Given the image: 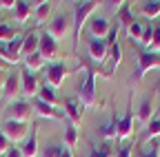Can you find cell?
I'll return each mask as SVG.
<instances>
[{
  "label": "cell",
  "mask_w": 160,
  "mask_h": 157,
  "mask_svg": "<svg viewBox=\"0 0 160 157\" xmlns=\"http://www.w3.org/2000/svg\"><path fill=\"white\" fill-rule=\"evenodd\" d=\"M78 100L85 109H91L96 104L98 97H96V73L93 71H87L82 84L78 86Z\"/></svg>",
  "instance_id": "1"
},
{
  "label": "cell",
  "mask_w": 160,
  "mask_h": 157,
  "mask_svg": "<svg viewBox=\"0 0 160 157\" xmlns=\"http://www.w3.org/2000/svg\"><path fill=\"white\" fill-rule=\"evenodd\" d=\"M29 131H31V128H27V124H22V122L5 120L2 124H0V133L9 140V144H22V142L27 140V133H29Z\"/></svg>",
  "instance_id": "2"
},
{
  "label": "cell",
  "mask_w": 160,
  "mask_h": 157,
  "mask_svg": "<svg viewBox=\"0 0 160 157\" xmlns=\"http://www.w3.org/2000/svg\"><path fill=\"white\" fill-rule=\"evenodd\" d=\"M98 2L93 0H87V2H76V9H73V27H76V40H80V33L85 29V22L87 18L96 11Z\"/></svg>",
  "instance_id": "3"
},
{
  "label": "cell",
  "mask_w": 160,
  "mask_h": 157,
  "mask_svg": "<svg viewBox=\"0 0 160 157\" xmlns=\"http://www.w3.org/2000/svg\"><path fill=\"white\" fill-rule=\"evenodd\" d=\"M71 25H73V22L69 20V16H67V13H56V16L51 18V22L47 25V33L58 42V40H62V38L69 35Z\"/></svg>",
  "instance_id": "4"
},
{
  "label": "cell",
  "mask_w": 160,
  "mask_h": 157,
  "mask_svg": "<svg viewBox=\"0 0 160 157\" xmlns=\"http://www.w3.org/2000/svg\"><path fill=\"white\" fill-rule=\"evenodd\" d=\"M31 115H33V109H31V102H27V100H16L7 106V120H11V122L27 124L31 120Z\"/></svg>",
  "instance_id": "5"
},
{
  "label": "cell",
  "mask_w": 160,
  "mask_h": 157,
  "mask_svg": "<svg viewBox=\"0 0 160 157\" xmlns=\"http://www.w3.org/2000/svg\"><path fill=\"white\" fill-rule=\"evenodd\" d=\"M160 67V53H153V51H140L138 53V69H136V80L140 82L142 77L151 71V69H158Z\"/></svg>",
  "instance_id": "6"
},
{
  "label": "cell",
  "mask_w": 160,
  "mask_h": 157,
  "mask_svg": "<svg viewBox=\"0 0 160 157\" xmlns=\"http://www.w3.org/2000/svg\"><path fill=\"white\" fill-rule=\"evenodd\" d=\"M69 73H71V71L67 69V64H65V62H51V64H47V69H45L47 84H49L51 89L62 86V82L67 80V75H69Z\"/></svg>",
  "instance_id": "7"
},
{
  "label": "cell",
  "mask_w": 160,
  "mask_h": 157,
  "mask_svg": "<svg viewBox=\"0 0 160 157\" xmlns=\"http://www.w3.org/2000/svg\"><path fill=\"white\" fill-rule=\"evenodd\" d=\"M38 53L42 55V60L45 62H56V58L60 55V47H58V42L53 40V38L45 31V33H40V44H38Z\"/></svg>",
  "instance_id": "8"
},
{
  "label": "cell",
  "mask_w": 160,
  "mask_h": 157,
  "mask_svg": "<svg viewBox=\"0 0 160 157\" xmlns=\"http://www.w3.org/2000/svg\"><path fill=\"white\" fill-rule=\"evenodd\" d=\"M20 89H22V95L27 97V102H31L33 97L38 95V91H40V84L36 80V73H31L27 69L20 71Z\"/></svg>",
  "instance_id": "9"
},
{
  "label": "cell",
  "mask_w": 160,
  "mask_h": 157,
  "mask_svg": "<svg viewBox=\"0 0 160 157\" xmlns=\"http://www.w3.org/2000/svg\"><path fill=\"white\" fill-rule=\"evenodd\" d=\"M87 51H89L91 62H96V64H105L107 58H109V44L105 40H98V38H91L89 40Z\"/></svg>",
  "instance_id": "10"
},
{
  "label": "cell",
  "mask_w": 160,
  "mask_h": 157,
  "mask_svg": "<svg viewBox=\"0 0 160 157\" xmlns=\"http://www.w3.org/2000/svg\"><path fill=\"white\" fill-rule=\"evenodd\" d=\"M111 27L113 25L109 22V18H105V16H93L89 20V33H91V38H98V40L107 38L109 31H111Z\"/></svg>",
  "instance_id": "11"
},
{
  "label": "cell",
  "mask_w": 160,
  "mask_h": 157,
  "mask_svg": "<svg viewBox=\"0 0 160 157\" xmlns=\"http://www.w3.org/2000/svg\"><path fill=\"white\" fill-rule=\"evenodd\" d=\"M31 109H33L36 115L47 117V120H62V113L56 111V106H51V104H47V102H42V100H38V97H33V100H31Z\"/></svg>",
  "instance_id": "12"
},
{
  "label": "cell",
  "mask_w": 160,
  "mask_h": 157,
  "mask_svg": "<svg viewBox=\"0 0 160 157\" xmlns=\"http://www.w3.org/2000/svg\"><path fill=\"white\" fill-rule=\"evenodd\" d=\"M62 109H65V115L69 117L71 124H78L80 120H82V104H80L78 97H67V100L62 102Z\"/></svg>",
  "instance_id": "13"
},
{
  "label": "cell",
  "mask_w": 160,
  "mask_h": 157,
  "mask_svg": "<svg viewBox=\"0 0 160 157\" xmlns=\"http://www.w3.org/2000/svg\"><path fill=\"white\" fill-rule=\"evenodd\" d=\"M2 93H5L7 100H13V102H16V97L22 93V89H20V73H9V75L5 77Z\"/></svg>",
  "instance_id": "14"
},
{
  "label": "cell",
  "mask_w": 160,
  "mask_h": 157,
  "mask_svg": "<svg viewBox=\"0 0 160 157\" xmlns=\"http://www.w3.org/2000/svg\"><path fill=\"white\" fill-rule=\"evenodd\" d=\"M22 157H38L40 155V148H38V128L33 126L27 135V140L22 142V146H18Z\"/></svg>",
  "instance_id": "15"
},
{
  "label": "cell",
  "mask_w": 160,
  "mask_h": 157,
  "mask_svg": "<svg viewBox=\"0 0 160 157\" xmlns=\"http://www.w3.org/2000/svg\"><path fill=\"white\" fill-rule=\"evenodd\" d=\"M11 16H13V20H16V22L25 25L29 18L33 16V5L27 2V0H16V7L11 9Z\"/></svg>",
  "instance_id": "16"
},
{
  "label": "cell",
  "mask_w": 160,
  "mask_h": 157,
  "mask_svg": "<svg viewBox=\"0 0 160 157\" xmlns=\"http://www.w3.org/2000/svg\"><path fill=\"white\" fill-rule=\"evenodd\" d=\"M38 44H40V35L36 31H29L25 38H22V51H20V60H25V58L38 53Z\"/></svg>",
  "instance_id": "17"
},
{
  "label": "cell",
  "mask_w": 160,
  "mask_h": 157,
  "mask_svg": "<svg viewBox=\"0 0 160 157\" xmlns=\"http://www.w3.org/2000/svg\"><path fill=\"white\" fill-rule=\"evenodd\" d=\"M129 137H131V109H127L125 115L118 120V137L116 140L125 142V140H129Z\"/></svg>",
  "instance_id": "18"
},
{
  "label": "cell",
  "mask_w": 160,
  "mask_h": 157,
  "mask_svg": "<svg viewBox=\"0 0 160 157\" xmlns=\"http://www.w3.org/2000/svg\"><path fill=\"white\" fill-rule=\"evenodd\" d=\"M51 7H53L51 2H38V5H36V9H33V20H36L38 27L47 22V18H49V13H51Z\"/></svg>",
  "instance_id": "19"
},
{
  "label": "cell",
  "mask_w": 160,
  "mask_h": 157,
  "mask_svg": "<svg viewBox=\"0 0 160 157\" xmlns=\"http://www.w3.org/2000/svg\"><path fill=\"white\" fill-rule=\"evenodd\" d=\"M153 104H151V97H145L142 102H140V109H138V120L142 124H149L153 120Z\"/></svg>",
  "instance_id": "20"
},
{
  "label": "cell",
  "mask_w": 160,
  "mask_h": 157,
  "mask_svg": "<svg viewBox=\"0 0 160 157\" xmlns=\"http://www.w3.org/2000/svg\"><path fill=\"white\" fill-rule=\"evenodd\" d=\"M78 137H80L78 126L69 122V124H67V128H65V135H62V144H65L67 148H73V146L78 144Z\"/></svg>",
  "instance_id": "21"
},
{
  "label": "cell",
  "mask_w": 160,
  "mask_h": 157,
  "mask_svg": "<svg viewBox=\"0 0 160 157\" xmlns=\"http://www.w3.org/2000/svg\"><path fill=\"white\" fill-rule=\"evenodd\" d=\"M109 49H111V53H109V67H107V73H111V71L120 64V60H122V47H120L118 40H116Z\"/></svg>",
  "instance_id": "22"
},
{
  "label": "cell",
  "mask_w": 160,
  "mask_h": 157,
  "mask_svg": "<svg viewBox=\"0 0 160 157\" xmlns=\"http://www.w3.org/2000/svg\"><path fill=\"white\" fill-rule=\"evenodd\" d=\"M22 64H25V69L27 71H31V73H38L40 69H42L47 62L42 60V55H40V53H33V55H29V58H25V60H22Z\"/></svg>",
  "instance_id": "23"
},
{
  "label": "cell",
  "mask_w": 160,
  "mask_h": 157,
  "mask_svg": "<svg viewBox=\"0 0 160 157\" xmlns=\"http://www.w3.org/2000/svg\"><path fill=\"white\" fill-rule=\"evenodd\" d=\"M116 22H122V25H131V22H136V18L131 16V11H129V2H120V9H118V13H116Z\"/></svg>",
  "instance_id": "24"
},
{
  "label": "cell",
  "mask_w": 160,
  "mask_h": 157,
  "mask_svg": "<svg viewBox=\"0 0 160 157\" xmlns=\"http://www.w3.org/2000/svg\"><path fill=\"white\" fill-rule=\"evenodd\" d=\"M38 100H42V102H47V104H51V106H56L58 104V97H56V91L47 84V86H40V91H38Z\"/></svg>",
  "instance_id": "25"
},
{
  "label": "cell",
  "mask_w": 160,
  "mask_h": 157,
  "mask_svg": "<svg viewBox=\"0 0 160 157\" xmlns=\"http://www.w3.org/2000/svg\"><path fill=\"white\" fill-rule=\"evenodd\" d=\"M100 135H102L105 140H116V137H118V120H116V117L111 122L100 126Z\"/></svg>",
  "instance_id": "26"
},
{
  "label": "cell",
  "mask_w": 160,
  "mask_h": 157,
  "mask_svg": "<svg viewBox=\"0 0 160 157\" xmlns=\"http://www.w3.org/2000/svg\"><path fill=\"white\" fill-rule=\"evenodd\" d=\"M142 29H145V22H138V20L127 27V33L131 38V42H138L140 44V40H142Z\"/></svg>",
  "instance_id": "27"
},
{
  "label": "cell",
  "mask_w": 160,
  "mask_h": 157,
  "mask_svg": "<svg viewBox=\"0 0 160 157\" xmlns=\"http://www.w3.org/2000/svg\"><path fill=\"white\" fill-rule=\"evenodd\" d=\"M62 150H65V144L51 142V144H47L42 150H40V157H60V155H62Z\"/></svg>",
  "instance_id": "28"
},
{
  "label": "cell",
  "mask_w": 160,
  "mask_h": 157,
  "mask_svg": "<svg viewBox=\"0 0 160 157\" xmlns=\"http://www.w3.org/2000/svg\"><path fill=\"white\" fill-rule=\"evenodd\" d=\"M142 16H145V18H158V16H160V0L145 2V5H142Z\"/></svg>",
  "instance_id": "29"
},
{
  "label": "cell",
  "mask_w": 160,
  "mask_h": 157,
  "mask_svg": "<svg viewBox=\"0 0 160 157\" xmlns=\"http://www.w3.org/2000/svg\"><path fill=\"white\" fill-rule=\"evenodd\" d=\"M151 38H153V25H151V22H145V29H142V40H140V44L149 49Z\"/></svg>",
  "instance_id": "30"
},
{
  "label": "cell",
  "mask_w": 160,
  "mask_h": 157,
  "mask_svg": "<svg viewBox=\"0 0 160 157\" xmlns=\"http://www.w3.org/2000/svg\"><path fill=\"white\" fill-rule=\"evenodd\" d=\"M140 157H160V148H158V144L151 142V144H147L145 148H140Z\"/></svg>",
  "instance_id": "31"
},
{
  "label": "cell",
  "mask_w": 160,
  "mask_h": 157,
  "mask_svg": "<svg viewBox=\"0 0 160 157\" xmlns=\"http://www.w3.org/2000/svg\"><path fill=\"white\" fill-rule=\"evenodd\" d=\"M16 38V31L9 25H0V42H11Z\"/></svg>",
  "instance_id": "32"
},
{
  "label": "cell",
  "mask_w": 160,
  "mask_h": 157,
  "mask_svg": "<svg viewBox=\"0 0 160 157\" xmlns=\"http://www.w3.org/2000/svg\"><path fill=\"white\" fill-rule=\"evenodd\" d=\"M160 135V117H153V120L147 124V137H158Z\"/></svg>",
  "instance_id": "33"
},
{
  "label": "cell",
  "mask_w": 160,
  "mask_h": 157,
  "mask_svg": "<svg viewBox=\"0 0 160 157\" xmlns=\"http://www.w3.org/2000/svg\"><path fill=\"white\" fill-rule=\"evenodd\" d=\"M147 51H153V53H158L160 51V25H156L153 27V38H151V44H149V49Z\"/></svg>",
  "instance_id": "34"
},
{
  "label": "cell",
  "mask_w": 160,
  "mask_h": 157,
  "mask_svg": "<svg viewBox=\"0 0 160 157\" xmlns=\"http://www.w3.org/2000/svg\"><path fill=\"white\" fill-rule=\"evenodd\" d=\"M107 155H109V144H100L89 150V157H107Z\"/></svg>",
  "instance_id": "35"
},
{
  "label": "cell",
  "mask_w": 160,
  "mask_h": 157,
  "mask_svg": "<svg viewBox=\"0 0 160 157\" xmlns=\"http://www.w3.org/2000/svg\"><path fill=\"white\" fill-rule=\"evenodd\" d=\"M131 153H133V144H129V142H125L122 146L118 148V153H116V157H131Z\"/></svg>",
  "instance_id": "36"
},
{
  "label": "cell",
  "mask_w": 160,
  "mask_h": 157,
  "mask_svg": "<svg viewBox=\"0 0 160 157\" xmlns=\"http://www.w3.org/2000/svg\"><path fill=\"white\" fill-rule=\"evenodd\" d=\"M9 148H11V144H9V140H7V137H5L2 133H0V155H2V157H5Z\"/></svg>",
  "instance_id": "37"
},
{
  "label": "cell",
  "mask_w": 160,
  "mask_h": 157,
  "mask_svg": "<svg viewBox=\"0 0 160 157\" xmlns=\"http://www.w3.org/2000/svg\"><path fill=\"white\" fill-rule=\"evenodd\" d=\"M5 157H22V153H20V148L18 146H11L9 150H7V155Z\"/></svg>",
  "instance_id": "38"
},
{
  "label": "cell",
  "mask_w": 160,
  "mask_h": 157,
  "mask_svg": "<svg viewBox=\"0 0 160 157\" xmlns=\"http://www.w3.org/2000/svg\"><path fill=\"white\" fill-rule=\"evenodd\" d=\"M60 157H73L71 148H67V146H65V150H62V155H60Z\"/></svg>",
  "instance_id": "39"
},
{
  "label": "cell",
  "mask_w": 160,
  "mask_h": 157,
  "mask_svg": "<svg viewBox=\"0 0 160 157\" xmlns=\"http://www.w3.org/2000/svg\"><path fill=\"white\" fill-rule=\"evenodd\" d=\"M7 67H9V64H7V62L2 60V58H0V71H2V73H5V71H7Z\"/></svg>",
  "instance_id": "40"
},
{
  "label": "cell",
  "mask_w": 160,
  "mask_h": 157,
  "mask_svg": "<svg viewBox=\"0 0 160 157\" xmlns=\"http://www.w3.org/2000/svg\"><path fill=\"white\" fill-rule=\"evenodd\" d=\"M5 77H7V75H5L2 71H0V89H2V84H5Z\"/></svg>",
  "instance_id": "41"
},
{
  "label": "cell",
  "mask_w": 160,
  "mask_h": 157,
  "mask_svg": "<svg viewBox=\"0 0 160 157\" xmlns=\"http://www.w3.org/2000/svg\"><path fill=\"white\" fill-rule=\"evenodd\" d=\"M0 25H5V22H2V16H0Z\"/></svg>",
  "instance_id": "42"
},
{
  "label": "cell",
  "mask_w": 160,
  "mask_h": 157,
  "mask_svg": "<svg viewBox=\"0 0 160 157\" xmlns=\"http://www.w3.org/2000/svg\"><path fill=\"white\" fill-rule=\"evenodd\" d=\"M158 115H160V106H158Z\"/></svg>",
  "instance_id": "43"
},
{
  "label": "cell",
  "mask_w": 160,
  "mask_h": 157,
  "mask_svg": "<svg viewBox=\"0 0 160 157\" xmlns=\"http://www.w3.org/2000/svg\"><path fill=\"white\" fill-rule=\"evenodd\" d=\"M0 157H2V155H0Z\"/></svg>",
  "instance_id": "44"
}]
</instances>
